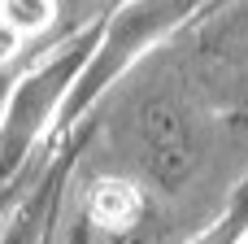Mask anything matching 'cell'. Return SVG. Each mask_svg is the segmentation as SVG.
Returning a JSON list of instances; mask_svg holds the SVG:
<instances>
[{
	"mask_svg": "<svg viewBox=\"0 0 248 244\" xmlns=\"http://www.w3.org/2000/svg\"><path fill=\"white\" fill-rule=\"evenodd\" d=\"M22 44H26V39H22V35H17L9 22H0V70H4V65H9L17 52H22Z\"/></svg>",
	"mask_w": 248,
	"mask_h": 244,
	"instance_id": "cell-6",
	"label": "cell"
},
{
	"mask_svg": "<svg viewBox=\"0 0 248 244\" xmlns=\"http://www.w3.org/2000/svg\"><path fill=\"white\" fill-rule=\"evenodd\" d=\"M35 236H39V218H35V210H26V214L4 231V240H0V244H35Z\"/></svg>",
	"mask_w": 248,
	"mask_h": 244,
	"instance_id": "cell-5",
	"label": "cell"
},
{
	"mask_svg": "<svg viewBox=\"0 0 248 244\" xmlns=\"http://www.w3.org/2000/svg\"><path fill=\"white\" fill-rule=\"evenodd\" d=\"M231 31H235V35H240V39L248 44V0L240 4V13H235V26H231Z\"/></svg>",
	"mask_w": 248,
	"mask_h": 244,
	"instance_id": "cell-7",
	"label": "cell"
},
{
	"mask_svg": "<svg viewBox=\"0 0 248 244\" xmlns=\"http://www.w3.org/2000/svg\"><path fill=\"white\" fill-rule=\"evenodd\" d=\"M4 223H9V201L0 196V240H4Z\"/></svg>",
	"mask_w": 248,
	"mask_h": 244,
	"instance_id": "cell-9",
	"label": "cell"
},
{
	"mask_svg": "<svg viewBox=\"0 0 248 244\" xmlns=\"http://www.w3.org/2000/svg\"><path fill=\"white\" fill-rule=\"evenodd\" d=\"M9 92H13V83H9V74L0 70V122H4V105H9Z\"/></svg>",
	"mask_w": 248,
	"mask_h": 244,
	"instance_id": "cell-8",
	"label": "cell"
},
{
	"mask_svg": "<svg viewBox=\"0 0 248 244\" xmlns=\"http://www.w3.org/2000/svg\"><path fill=\"white\" fill-rule=\"evenodd\" d=\"M92 52H96V35L57 48L39 70L22 74L13 83L9 105H4V122H0V175L17 170L31 157V148L39 144V135L57 122V114H65L74 83L83 79Z\"/></svg>",
	"mask_w": 248,
	"mask_h": 244,
	"instance_id": "cell-1",
	"label": "cell"
},
{
	"mask_svg": "<svg viewBox=\"0 0 248 244\" xmlns=\"http://www.w3.org/2000/svg\"><path fill=\"white\" fill-rule=\"evenodd\" d=\"M57 9H61L57 0H0V22H9L22 39H31L57 22Z\"/></svg>",
	"mask_w": 248,
	"mask_h": 244,
	"instance_id": "cell-4",
	"label": "cell"
},
{
	"mask_svg": "<svg viewBox=\"0 0 248 244\" xmlns=\"http://www.w3.org/2000/svg\"><path fill=\"white\" fill-rule=\"evenodd\" d=\"M140 157L161 188H179L187 179V170L196 166V144H192V122L179 114V105L170 100L148 105L140 122Z\"/></svg>",
	"mask_w": 248,
	"mask_h": 244,
	"instance_id": "cell-2",
	"label": "cell"
},
{
	"mask_svg": "<svg viewBox=\"0 0 248 244\" xmlns=\"http://www.w3.org/2000/svg\"><path fill=\"white\" fill-rule=\"evenodd\" d=\"M87 214H92L96 231L126 236V231H140V223H144V196H140V188L126 183V179H100V183L92 188Z\"/></svg>",
	"mask_w": 248,
	"mask_h": 244,
	"instance_id": "cell-3",
	"label": "cell"
}]
</instances>
